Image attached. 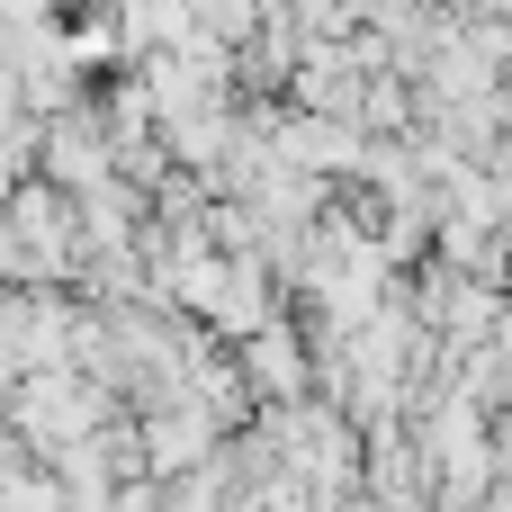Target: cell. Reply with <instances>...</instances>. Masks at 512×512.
<instances>
[{"instance_id": "cell-1", "label": "cell", "mask_w": 512, "mask_h": 512, "mask_svg": "<svg viewBox=\"0 0 512 512\" xmlns=\"http://www.w3.org/2000/svg\"><path fill=\"white\" fill-rule=\"evenodd\" d=\"M189 450H207V423H153V441H144L153 468H180Z\"/></svg>"}]
</instances>
